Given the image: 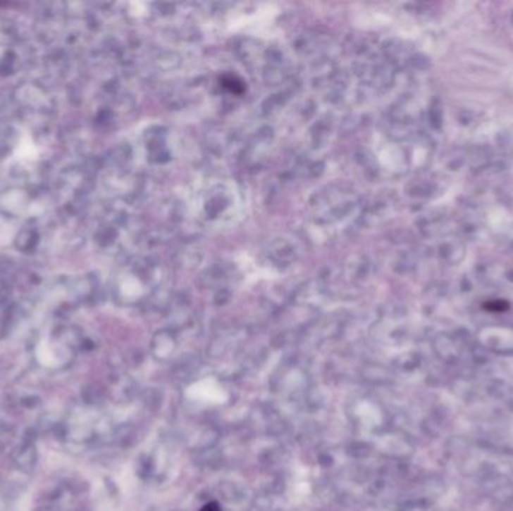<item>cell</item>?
<instances>
[{"label":"cell","instance_id":"cell-1","mask_svg":"<svg viewBox=\"0 0 513 511\" xmlns=\"http://www.w3.org/2000/svg\"><path fill=\"white\" fill-rule=\"evenodd\" d=\"M200 511H221V507L218 505V503H209L203 505Z\"/></svg>","mask_w":513,"mask_h":511}]
</instances>
